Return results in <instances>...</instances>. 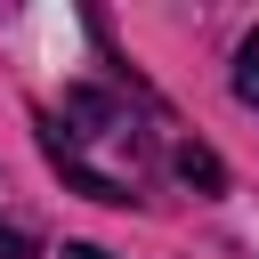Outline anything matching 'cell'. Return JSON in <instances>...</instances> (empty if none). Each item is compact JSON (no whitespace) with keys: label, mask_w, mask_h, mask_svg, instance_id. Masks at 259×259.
Here are the masks:
<instances>
[{"label":"cell","mask_w":259,"mask_h":259,"mask_svg":"<svg viewBox=\"0 0 259 259\" xmlns=\"http://www.w3.org/2000/svg\"><path fill=\"white\" fill-rule=\"evenodd\" d=\"M235 97L243 105H259V24L243 32V49H235Z\"/></svg>","instance_id":"2"},{"label":"cell","mask_w":259,"mask_h":259,"mask_svg":"<svg viewBox=\"0 0 259 259\" xmlns=\"http://www.w3.org/2000/svg\"><path fill=\"white\" fill-rule=\"evenodd\" d=\"M178 178H186V186H202V194H219V186H227V170H219V154H210V146H178Z\"/></svg>","instance_id":"1"},{"label":"cell","mask_w":259,"mask_h":259,"mask_svg":"<svg viewBox=\"0 0 259 259\" xmlns=\"http://www.w3.org/2000/svg\"><path fill=\"white\" fill-rule=\"evenodd\" d=\"M0 259H40V251H32V235H24V227H0Z\"/></svg>","instance_id":"3"},{"label":"cell","mask_w":259,"mask_h":259,"mask_svg":"<svg viewBox=\"0 0 259 259\" xmlns=\"http://www.w3.org/2000/svg\"><path fill=\"white\" fill-rule=\"evenodd\" d=\"M65 259H113V251H97V243H65Z\"/></svg>","instance_id":"4"}]
</instances>
